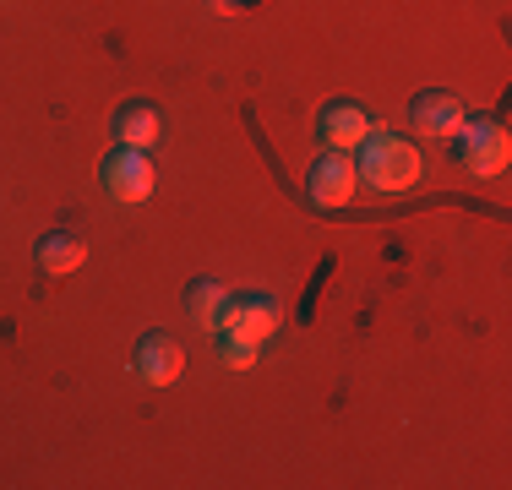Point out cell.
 Instances as JSON below:
<instances>
[{"label": "cell", "instance_id": "1", "mask_svg": "<svg viewBox=\"0 0 512 490\" xmlns=\"http://www.w3.org/2000/svg\"><path fill=\"white\" fill-rule=\"evenodd\" d=\"M355 153H360L355 169L365 175V186H376V191H409L420 180V153H414L409 137H393V131L371 126V137Z\"/></svg>", "mask_w": 512, "mask_h": 490}, {"label": "cell", "instance_id": "2", "mask_svg": "<svg viewBox=\"0 0 512 490\" xmlns=\"http://www.w3.org/2000/svg\"><path fill=\"white\" fill-rule=\"evenodd\" d=\"M453 142H458V164L469 169L474 180H496V175H507L512 137H507L502 120H463Z\"/></svg>", "mask_w": 512, "mask_h": 490}, {"label": "cell", "instance_id": "3", "mask_svg": "<svg viewBox=\"0 0 512 490\" xmlns=\"http://www.w3.org/2000/svg\"><path fill=\"white\" fill-rule=\"evenodd\" d=\"M284 327V305L273 300V294H240V300H224V311H218L213 333H229V338H246L262 349L267 338Z\"/></svg>", "mask_w": 512, "mask_h": 490}, {"label": "cell", "instance_id": "4", "mask_svg": "<svg viewBox=\"0 0 512 490\" xmlns=\"http://www.w3.org/2000/svg\"><path fill=\"white\" fill-rule=\"evenodd\" d=\"M99 175H104V191L115 196V202H148L153 186H158V169L142 147H115Z\"/></svg>", "mask_w": 512, "mask_h": 490}, {"label": "cell", "instance_id": "5", "mask_svg": "<svg viewBox=\"0 0 512 490\" xmlns=\"http://www.w3.org/2000/svg\"><path fill=\"white\" fill-rule=\"evenodd\" d=\"M306 186H311L316 207H349V202H355V186H360V169H355V158H349V153H333V147H327V153L311 164Z\"/></svg>", "mask_w": 512, "mask_h": 490}, {"label": "cell", "instance_id": "6", "mask_svg": "<svg viewBox=\"0 0 512 490\" xmlns=\"http://www.w3.org/2000/svg\"><path fill=\"white\" fill-rule=\"evenodd\" d=\"M316 131H322V142L333 147V153H355V147L371 137V115H365L355 98H333V104L316 115Z\"/></svg>", "mask_w": 512, "mask_h": 490}, {"label": "cell", "instance_id": "7", "mask_svg": "<svg viewBox=\"0 0 512 490\" xmlns=\"http://www.w3.org/2000/svg\"><path fill=\"white\" fill-rule=\"evenodd\" d=\"M131 365H137V376L148 387H169V382H180V371H186V349H180L169 333H148L137 343V354H131Z\"/></svg>", "mask_w": 512, "mask_h": 490}, {"label": "cell", "instance_id": "8", "mask_svg": "<svg viewBox=\"0 0 512 490\" xmlns=\"http://www.w3.org/2000/svg\"><path fill=\"white\" fill-rule=\"evenodd\" d=\"M409 120H414V131H425V137H447V142H453L458 126L469 120V109H463V98L431 88V93H420L409 104Z\"/></svg>", "mask_w": 512, "mask_h": 490}, {"label": "cell", "instance_id": "9", "mask_svg": "<svg viewBox=\"0 0 512 490\" xmlns=\"http://www.w3.org/2000/svg\"><path fill=\"white\" fill-rule=\"evenodd\" d=\"M33 262H39L50 278H66V273H77V267L88 262V245H82L77 235H66V229H50V235L33 245Z\"/></svg>", "mask_w": 512, "mask_h": 490}, {"label": "cell", "instance_id": "10", "mask_svg": "<svg viewBox=\"0 0 512 490\" xmlns=\"http://www.w3.org/2000/svg\"><path fill=\"white\" fill-rule=\"evenodd\" d=\"M158 131H164V120H158V109L142 104V98L115 115V142L120 147H142V153H148V147L158 142Z\"/></svg>", "mask_w": 512, "mask_h": 490}, {"label": "cell", "instance_id": "11", "mask_svg": "<svg viewBox=\"0 0 512 490\" xmlns=\"http://www.w3.org/2000/svg\"><path fill=\"white\" fill-rule=\"evenodd\" d=\"M224 300H229V294H224V284H218V278H197V284L186 289V311L197 316L202 327H213V322H218Z\"/></svg>", "mask_w": 512, "mask_h": 490}, {"label": "cell", "instance_id": "12", "mask_svg": "<svg viewBox=\"0 0 512 490\" xmlns=\"http://www.w3.org/2000/svg\"><path fill=\"white\" fill-rule=\"evenodd\" d=\"M218 360H224L229 371H251V365H256V343H246V338H229V333H218Z\"/></svg>", "mask_w": 512, "mask_h": 490}, {"label": "cell", "instance_id": "13", "mask_svg": "<svg viewBox=\"0 0 512 490\" xmlns=\"http://www.w3.org/2000/svg\"><path fill=\"white\" fill-rule=\"evenodd\" d=\"M213 11H240V0H207Z\"/></svg>", "mask_w": 512, "mask_h": 490}]
</instances>
